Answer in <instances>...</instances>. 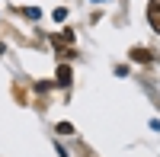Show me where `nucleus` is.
Listing matches in <instances>:
<instances>
[{
  "mask_svg": "<svg viewBox=\"0 0 160 157\" xmlns=\"http://www.w3.org/2000/svg\"><path fill=\"white\" fill-rule=\"evenodd\" d=\"M61 157H64V151H61Z\"/></svg>",
  "mask_w": 160,
  "mask_h": 157,
  "instance_id": "obj_5",
  "label": "nucleus"
},
{
  "mask_svg": "<svg viewBox=\"0 0 160 157\" xmlns=\"http://www.w3.org/2000/svg\"><path fill=\"white\" fill-rule=\"evenodd\" d=\"M71 132H74L71 122H61V125H58V135H71Z\"/></svg>",
  "mask_w": 160,
  "mask_h": 157,
  "instance_id": "obj_4",
  "label": "nucleus"
},
{
  "mask_svg": "<svg viewBox=\"0 0 160 157\" xmlns=\"http://www.w3.org/2000/svg\"><path fill=\"white\" fill-rule=\"evenodd\" d=\"M71 77H74L71 68H68V64H61V68H58V84H61V87H68V84H71Z\"/></svg>",
  "mask_w": 160,
  "mask_h": 157,
  "instance_id": "obj_3",
  "label": "nucleus"
},
{
  "mask_svg": "<svg viewBox=\"0 0 160 157\" xmlns=\"http://www.w3.org/2000/svg\"><path fill=\"white\" fill-rule=\"evenodd\" d=\"M131 61H138V64H151V51H148V48H135V51H131Z\"/></svg>",
  "mask_w": 160,
  "mask_h": 157,
  "instance_id": "obj_2",
  "label": "nucleus"
},
{
  "mask_svg": "<svg viewBox=\"0 0 160 157\" xmlns=\"http://www.w3.org/2000/svg\"><path fill=\"white\" fill-rule=\"evenodd\" d=\"M148 19L154 26V32H160V0H151L148 3Z\"/></svg>",
  "mask_w": 160,
  "mask_h": 157,
  "instance_id": "obj_1",
  "label": "nucleus"
}]
</instances>
